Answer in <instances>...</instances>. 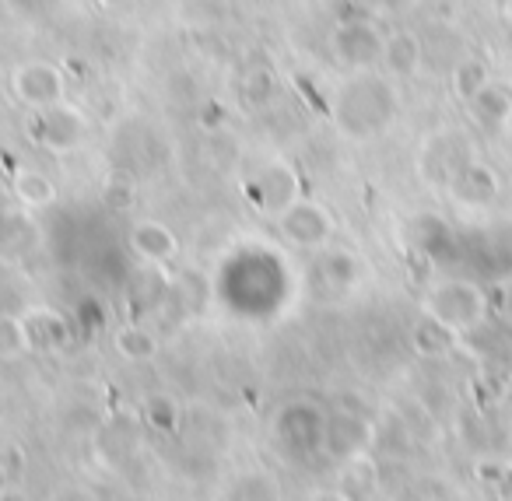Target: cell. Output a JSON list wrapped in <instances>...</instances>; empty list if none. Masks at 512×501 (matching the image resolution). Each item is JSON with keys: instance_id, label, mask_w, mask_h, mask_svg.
<instances>
[{"instance_id": "1", "label": "cell", "mask_w": 512, "mask_h": 501, "mask_svg": "<svg viewBox=\"0 0 512 501\" xmlns=\"http://www.w3.org/2000/svg\"><path fill=\"white\" fill-rule=\"evenodd\" d=\"M278 228L292 246L316 249L330 239V232H334V218H330L327 207L316 204V200L295 197L278 211Z\"/></svg>"}, {"instance_id": "2", "label": "cell", "mask_w": 512, "mask_h": 501, "mask_svg": "<svg viewBox=\"0 0 512 501\" xmlns=\"http://www.w3.org/2000/svg\"><path fill=\"white\" fill-rule=\"evenodd\" d=\"M67 81L60 74V67L43 64V60H32V64H22L15 71V95L32 109H46L64 102Z\"/></svg>"}, {"instance_id": "3", "label": "cell", "mask_w": 512, "mask_h": 501, "mask_svg": "<svg viewBox=\"0 0 512 501\" xmlns=\"http://www.w3.org/2000/svg\"><path fill=\"white\" fill-rule=\"evenodd\" d=\"M81 137H85V116H81L74 106H67V102H57V106L39 109L36 141L43 144V148L57 151V155H67V151L78 148Z\"/></svg>"}, {"instance_id": "4", "label": "cell", "mask_w": 512, "mask_h": 501, "mask_svg": "<svg viewBox=\"0 0 512 501\" xmlns=\"http://www.w3.org/2000/svg\"><path fill=\"white\" fill-rule=\"evenodd\" d=\"M18 340L32 351H50V347L67 344V323L60 312L32 309L29 316L18 319Z\"/></svg>"}, {"instance_id": "5", "label": "cell", "mask_w": 512, "mask_h": 501, "mask_svg": "<svg viewBox=\"0 0 512 501\" xmlns=\"http://www.w3.org/2000/svg\"><path fill=\"white\" fill-rule=\"evenodd\" d=\"M130 249H134L144 263H165L179 253V242H176V235H172V228L162 225V221H137V225L130 228Z\"/></svg>"}, {"instance_id": "6", "label": "cell", "mask_w": 512, "mask_h": 501, "mask_svg": "<svg viewBox=\"0 0 512 501\" xmlns=\"http://www.w3.org/2000/svg\"><path fill=\"white\" fill-rule=\"evenodd\" d=\"M334 50H337V57L348 60V64L365 67L379 57V39L369 25H341L334 36Z\"/></svg>"}, {"instance_id": "7", "label": "cell", "mask_w": 512, "mask_h": 501, "mask_svg": "<svg viewBox=\"0 0 512 501\" xmlns=\"http://www.w3.org/2000/svg\"><path fill=\"white\" fill-rule=\"evenodd\" d=\"M11 190H15L18 204L29 207V211H46L57 200V183L39 169H18Z\"/></svg>"}, {"instance_id": "8", "label": "cell", "mask_w": 512, "mask_h": 501, "mask_svg": "<svg viewBox=\"0 0 512 501\" xmlns=\"http://www.w3.org/2000/svg\"><path fill=\"white\" fill-rule=\"evenodd\" d=\"M116 351L127 361H151L158 358V337L144 330V326H123L116 333Z\"/></svg>"}, {"instance_id": "9", "label": "cell", "mask_w": 512, "mask_h": 501, "mask_svg": "<svg viewBox=\"0 0 512 501\" xmlns=\"http://www.w3.org/2000/svg\"><path fill=\"white\" fill-rule=\"evenodd\" d=\"M144 417H148V424L155 431H176L179 428V403L165 393H155V396H148V403H144Z\"/></svg>"}, {"instance_id": "10", "label": "cell", "mask_w": 512, "mask_h": 501, "mask_svg": "<svg viewBox=\"0 0 512 501\" xmlns=\"http://www.w3.org/2000/svg\"><path fill=\"white\" fill-rule=\"evenodd\" d=\"M109 4H120V0H109Z\"/></svg>"}]
</instances>
